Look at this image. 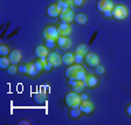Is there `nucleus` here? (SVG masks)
<instances>
[{
    "instance_id": "nucleus-1",
    "label": "nucleus",
    "mask_w": 131,
    "mask_h": 125,
    "mask_svg": "<svg viewBox=\"0 0 131 125\" xmlns=\"http://www.w3.org/2000/svg\"><path fill=\"white\" fill-rule=\"evenodd\" d=\"M64 75L67 78L71 79V81H83L87 76L84 68L81 64H77V63L75 65H68L64 71Z\"/></svg>"
},
{
    "instance_id": "nucleus-2",
    "label": "nucleus",
    "mask_w": 131,
    "mask_h": 125,
    "mask_svg": "<svg viewBox=\"0 0 131 125\" xmlns=\"http://www.w3.org/2000/svg\"><path fill=\"white\" fill-rule=\"evenodd\" d=\"M64 102H66V105L68 106V108H70V109H76V108L80 106V104H81L82 98L77 93L71 91V93L67 94V96H66V98H64Z\"/></svg>"
},
{
    "instance_id": "nucleus-3",
    "label": "nucleus",
    "mask_w": 131,
    "mask_h": 125,
    "mask_svg": "<svg viewBox=\"0 0 131 125\" xmlns=\"http://www.w3.org/2000/svg\"><path fill=\"white\" fill-rule=\"evenodd\" d=\"M111 14L115 20H117V21H124V20L128 18L129 12H128V8L124 5H115Z\"/></svg>"
},
{
    "instance_id": "nucleus-4",
    "label": "nucleus",
    "mask_w": 131,
    "mask_h": 125,
    "mask_svg": "<svg viewBox=\"0 0 131 125\" xmlns=\"http://www.w3.org/2000/svg\"><path fill=\"white\" fill-rule=\"evenodd\" d=\"M42 36H43L45 41H57L60 34H59V29L56 26H47L42 32Z\"/></svg>"
},
{
    "instance_id": "nucleus-5",
    "label": "nucleus",
    "mask_w": 131,
    "mask_h": 125,
    "mask_svg": "<svg viewBox=\"0 0 131 125\" xmlns=\"http://www.w3.org/2000/svg\"><path fill=\"white\" fill-rule=\"evenodd\" d=\"M19 71L25 75H29V76H35L38 75V70L35 68V63L32 62V63H26V64L21 65L19 68Z\"/></svg>"
},
{
    "instance_id": "nucleus-6",
    "label": "nucleus",
    "mask_w": 131,
    "mask_h": 125,
    "mask_svg": "<svg viewBox=\"0 0 131 125\" xmlns=\"http://www.w3.org/2000/svg\"><path fill=\"white\" fill-rule=\"evenodd\" d=\"M84 62L87 65H89L90 68H95L96 65L100 64V57L97 54L94 53H88L84 56Z\"/></svg>"
},
{
    "instance_id": "nucleus-7",
    "label": "nucleus",
    "mask_w": 131,
    "mask_h": 125,
    "mask_svg": "<svg viewBox=\"0 0 131 125\" xmlns=\"http://www.w3.org/2000/svg\"><path fill=\"white\" fill-rule=\"evenodd\" d=\"M46 60H47V62L53 65V68H57V67H60V65L62 64V59H61V56L57 54V53H54V52L49 53Z\"/></svg>"
},
{
    "instance_id": "nucleus-8",
    "label": "nucleus",
    "mask_w": 131,
    "mask_h": 125,
    "mask_svg": "<svg viewBox=\"0 0 131 125\" xmlns=\"http://www.w3.org/2000/svg\"><path fill=\"white\" fill-rule=\"evenodd\" d=\"M59 18H60V21L62 22V24H71V22L74 21L75 15H74L71 9H64V11L61 12Z\"/></svg>"
},
{
    "instance_id": "nucleus-9",
    "label": "nucleus",
    "mask_w": 131,
    "mask_h": 125,
    "mask_svg": "<svg viewBox=\"0 0 131 125\" xmlns=\"http://www.w3.org/2000/svg\"><path fill=\"white\" fill-rule=\"evenodd\" d=\"M57 29H59L60 36H67V38H68L71 34V32H73V27L70 26V24H62V22L59 25Z\"/></svg>"
},
{
    "instance_id": "nucleus-10",
    "label": "nucleus",
    "mask_w": 131,
    "mask_h": 125,
    "mask_svg": "<svg viewBox=\"0 0 131 125\" xmlns=\"http://www.w3.org/2000/svg\"><path fill=\"white\" fill-rule=\"evenodd\" d=\"M80 110H81L82 113H91V112L94 111V104L91 103L90 101H88V99H85V101H82L81 104H80Z\"/></svg>"
},
{
    "instance_id": "nucleus-11",
    "label": "nucleus",
    "mask_w": 131,
    "mask_h": 125,
    "mask_svg": "<svg viewBox=\"0 0 131 125\" xmlns=\"http://www.w3.org/2000/svg\"><path fill=\"white\" fill-rule=\"evenodd\" d=\"M34 54L38 57V60H41V59H47L48 56V48L46 46H36L35 49H34Z\"/></svg>"
},
{
    "instance_id": "nucleus-12",
    "label": "nucleus",
    "mask_w": 131,
    "mask_h": 125,
    "mask_svg": "<svg viewBox=\"0 0 131 125\" xmlns=\"http://www.w3.org/2000/svg\"><path fill=\"white\" fill-rule=\"evenodd\" d=\"M8 59H9V62H11V64H19L20 61H21L22 59V54L21 52H19V50H12L11 53H9V55H8Z\"/></svg>"
},
{
    "instance_id": "nucleus-13",
    "label": "nucleus",
    "mask_w": 131,
    "mask_h": 125,
    "mask_svg": "<svg viewBox=\"0 0 131 125\" xmlns=\"http://www.w3.org/2000/svg\"><path fill=\"white\" fill-rule=\"evenodd\" d=\"M56 43L61 49H69L71 47V40L67 36H59Z\"/></svg>"
},
{
    "instance_id": "nucleus-14",
    "label": "nucleus",
    "mask_w": 131,
    "mask_h": 125,
    "mask_svg": "<svg viewBox=\"0 0 131 125\" xmlns=\"http://www.w3.org/2000/svg\"><path fill=\"white\" fill-rule=\"evenodd\" d=\"M61 12L62 11L59 8V6H57L56 4H53V5L48 6V8H47V15L50 16V18H57V16H60Z\"/></svg>"
},
{
    "instance_id": "nucleus-15",
    "label": "nucleus",
    "mask_w": 131,
    "mask_h": 125,
    "mask_svg": "<svg viewBox=\"0 0 131 125\" xmlns=\"http://www.w3.org/2000/svg\"><path fill=\"white\" fill-rule=\"evenodd\" d=\"M56 5L59 6L61 11H64V9H71L74 7V0H57Z\"/></svg>"
},
{
    "instance_id": "nucleus-16",
    "label": "nucleus",
    "mask_w": 131,
    "mask_h": 125,
    "mask_svg": "<svg viewBox=\"0 0 131 125\" xmlns=\"http://www.w3.org/2000/svg\"><path fill=\"white\" fill-rule=\"evenodd\" d=\"M69 83H70V85H71L73 91H75V93H77V94L82 93L85 87L83 81H71V79H69Z\"/></svg>"
},
{
    "instance_id": "nucleus-17",
    "label": "nucleus",
    "mask_w": 131,
    "mask_h": 125,
    "mask_svg": "<svg viewBox=\"0 0 131 125\" xmlns=\"http://www.w3.org/2000/svg\"><path fill=\"white\" fill-rule=\"evenodd\" d=\"M61 59H62V64L64 65H71L75 63V54H71V53L63 54Z\"/></svg>"
},
{
    "instance_id": "nucleus-18",
    "label": "nucleus",
    "mask_w": 131,
    "mask_h": 125,
    "mask_svg": "<svg viewBox=\"0 0 131 125\" xmlns=\"http://www.w3.org/2000/svg\"><path fill=\"white\" fill-rule=\"evenodd\" d=\"M83 82H84V85L87 88H95L98 83L97 78H96L94 75H87L85 78L83 79Z\"/></svg>"
},
{
    "instance_id": "nucleus-19",
    "label": "nucleus",
    "mask_w": 131,
    "mask_h": 125,
    "mask_svg": "<svg viewBox=\"0 0 131 125\" xmlns=\"http://www.w3.org/2000/svg\"><path fill=\"white\" fill-rule=\"evenodd\" d=\"M74 21H75V24L79 25V26H84L85 24L88 22V18L85 14L83 13H79L75 15V18H74Z\"/></svg>"
},
{
    "instance_id": "nucleus-20",
    "label": "nucleus",
    "mask_w": 131,
    "mask_h": 125,
    "mask_svg": "<svg viewBox=\"0 0 131 125\" xmlns=\"http://www.w3.org/2000/svg\"><path fill=\"white\" fill-rule=\"evenodd\" d=\"M88 53H89V49H88L87 44H79V46L76 47V49H75V53H74V54L85 56Z\"/></svg>"
},
{
    "instance_id": "nucleus-21",
    "label": "nucleus",
    "mask_w": 131,
    "mask_h": 125,
    "mask_svg": "<svg viewBox=\"0 0 131 125\" xmlns=\"http://www.w3.org/2000/svg\"><path fill=\"white\" fill-rule=\"evenodd\" d=\"M33 98H34V102L38 104H43L45 102H46V95H45L42 91H38V93L34 94V96H33Z\"/></svg>"
},
{
    "instance_id": "nucleus-22",
    "label": "nucleus",
    "mask_w": 131,
    "mask_h": 125,
    "mask_svg": "<svg viewBox=\"0 0 131 125\" xmlns=\"http://www.w3.org/2000/svg\"><path fill=\"white\" fill-rule=\"evenodd\" d=\"M9 65H11V62H9L8 57H1L0 59V67L3 69H7Z\"/></svg>"
},
{
    "instance_id": "nucleus-23",
    "label": "nucleus",
    "mask_w": 131,
    "mask_h": 125,
    "mask_svg": "<svg viewBox=\"0 0 131 125\" xmlns=\"http://www.w3.org/2000/svg\"><path fill=\"white\" fill-rule=\"evenodd\" d=\"M18 70H19V68H16L15 64L9 65V67L6 69V71H7V75H9V76H13V75H15Z\"/></svg>"
},
{
    "instance_id": "nucleus-24",
    "label": "nucleus",
    "mask_w": 131,
    "mask_h": 125,
    "mask_svg": "<svg viewBox=\"0 0 131 125\" xmlns=\"http://www.w3.org/2000/svg\"><path fill=\"white\" fill-rule=\"evenodd\" d=\"M105 3H106V0H100L97 3L98 12H101V13H103V14H104V12H105Z\"/></svg>"
},
{
    "instance_id": "nucleus-25",
    "label": "nucleus",
    "mask_w": 131,
    "mask_h": 125,
    "mask_svg": "<svg viewBox=\"0 0 131 125\" xmlns=\"http://www.w3.org/2000/svg\"><path fill=\"white\" fill-rule=\"evenodd\" d=\"M0 55H1V56H7V55H9V48H8L6 44H1V46H0Z\"/></svg>"
},
{
    "instance_id": "nucleus-26",
    "label": "nucleus",
    "mask_w": 131,
    "mask_h": 125,
    "mask_svg": "<svg viewBox=\"0 0 131 125\" xmlns=\"http://www.w3.org/2000/svg\"><path fill=\"white\" fill-rule=\"evenodd\" d=\"M95 73L97 74V75H104V73H105V68H104V65H101L98 64L95 67Z\"/></svg>"
},
{
    "instance_id": "nucleus-27",
    "label": "nucleus",
    "mask_w": 131,
    "mask_h": 125,
    "mask_svg": "<svg viewBox=\"0 0 131 125\" xmlns=\"http://www.w3.org/2000/svg\"><path fill=\"white\" fill-rule=\"evenodd\" d=\"M81 113H82V112H81V110H80V108H76V109H71L70 117L77 118V117H80V115H81Z\"/></svg>"
},
{
    "instance_id": "nucleus-28",
    "label": "nucleus",
    "mask_w": 131,
    "mask_h": 125,
    "mask_svg": "<svg viewBox=\"0 0 131 125\" xmlns=\"http://www.w3.org/2000/svg\"><path fill=\"white\" fill-rule=\"evenodd\" d=\"M84 61V56H82V55H76L75 54V63L77 64H81L82 62Z\"/></svg>"
},
{
    "instance_id": "nucleus-29",
    "label": "nucleus",
    "mask_w": 131,
    "mask_h": 125,
    "mask_svg": "<svg viewBox=\"0 0 131 125\" xmlns=\"http://www.w3.org/2000/svg\"><path fill=\"white\" fill-rule=\"evenodd\" d=\"M56 44V41H46V47L48 48H54Z\"/></svg>"
},
{
    "instance_id": "nucleus-30",
    "label": "nucleus",
    "mask_w": 131,
    "mask_h": 125,
    "mask_svg": "<svg viewBox=\"0 0 131 125\" xmlns=\"http://www.w3.org/2000/svg\"><path fill=\"white\" fill-rule=\"evenodd\" d=\"M52 69H53V65L50 64V63H48V62L45 63V65H43V70L45 71H49V70H52Z\"/></svg>"
},
{
    "instance_id": "nucleus-31",
    "label": "nucleus",
    "mask_w": 131,
    "mask_h": 125,
    "mask_svg": "<svg viewBox=\"0 0 131 125\" xmlns=\"http://www.w3.org/2000/svg\"><path fill=\"white\" fill-rule=\"evenodd\" d=\"M85 0H74V5L76 6V7H80V6H82L83 4H84Z\"/></svg>"
},
{
    "instance_id": "nucleus-32",
    "label": "nucleus",
    "mask_w": 131,
    "mask_h": 125,
    "mask_svg": "<svg viewBox=\"0 0 131 125\" xmlns=\"http://www.w3.org/2000/svg\"><path fill=\"white\" fill-rule=\"evenodd\" d=\"M126 113H128L129 116H131V104L128 105V108H126Z\"/></svg>"
},
{
    "instance_id": "nucleus-33",
    "label": "nucleus",
    "mask_w": 131,
    "mask_h": 125,
    "mask_svg": "<svg viewBox=\"0 0 131 125\" xmlns=\"http://www.w3.org/2000/svg\"><path fill=\"white\" fill-rule=\"evenodd\" d=\"M81 98H82V101H85V99H88V96L84 94V95H82V96H81Z\"/></svg>"
},
{
    "instance_id": "nucleus-34",
    "label": "nucleus",
    "mask_w": 131,
    "mask_h": 125,
    "mask_svg": "<svg viewBox=\"0 0 131 125\" xmlns=\"http://www.w3.org/2000/svg\"><path fill=\"white\" fill-rule=\"evenodd\" d=\"M18 124H29L28 122H26V120H21V122H19Z\"/></svg>"
},
{
    "instance_id": "nucleus-35",
    "label": "nucleus",
    "mask_w": 131,
    "mask_h": 125,
    "mask_svg": "<svg viewBox=\"0 0 131 125\" xmlns=\"http://www.w3.org/2000/svg\"><path fill=\"white\" fill-rule=\"evenodd\" d=\"M85 1H88V0H85Z\"/></svg>"
}]
</instances>
